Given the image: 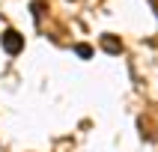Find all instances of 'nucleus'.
Instances as JSON below:
<instances>
[{
  "mask_svg": "<svg viewBox=\"0 0 158 152\" xmlns=\"http://www.w3.org/2000/svg\"><path fill=\"white\" fill-rule=\"evenodd\" d=\"M6 39H9V42H6V48H9V51H18V48H21V45H18V36H15V33H9Z\"/></svg>",
  "mask_w": 158,
  "mask_h": 152,
  "instance_id": "f257e3e1",
  "label": "nucleus"
}]
</instances>
